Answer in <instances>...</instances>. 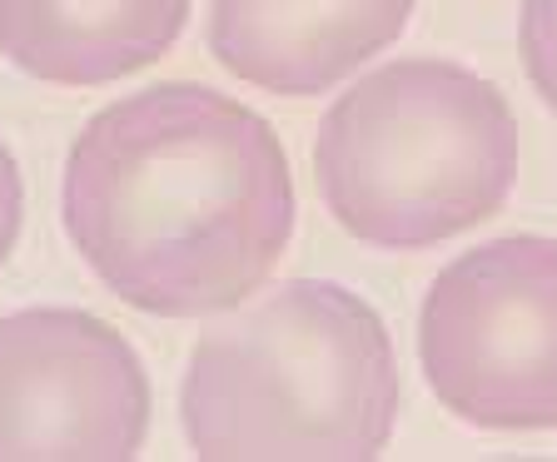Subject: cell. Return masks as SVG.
I'll return each instance as SVG.
<instances>
[{"label": "cell", "mask_w": 557, "mask_h": 462, "mask_svg": "<svg viewBox=\"0 0 557 462\" xmlns=\"http://www.w3.org/2000/svg\"><path fill=\"white\" fill-rule=\"evenodd\" d=\"M65 234L104 289L139 313L239 309L294 234L284 145L269 120L220 90H139L70 145Z\"/></svg>", "instance_id": "6da1fadb"}, {"label": "cell", "mask_w": 557, "mask_h": 462, "mask_svg": "<svg viewBox=\"0 0 557 462\" xmlns=\"http://www.w3.org/2000/svg\"><path fill=\"white\" fill-rule=\"evenodd\" d=\"M199 458H373L398 417V363L359 294L294 278L189 353L180 388Z\"/></svg>", "instance_id": "7a4b0ae2"}, {"label": "cell", "mask_w": 557, "mask_h": 462, "mask_svg": "<svg viewBox=\"0 0 557 462\" xmlns=\"http://www.w3.org/2000/svg\"><path fill=\"white\" fill-rule=\"evenodd\" d=\"M313 170L354 239L429 249L503 209L518 179V120L473 70L398 60L334 100Z\"/></svg>", "instance_id": "3957f363"}, {"label": "cell", "mask_w": 557, "mask_h": 462, "mask_svg": "<svg viewBox=\"0 0 557 462\" xmlns=\"http://www.w3.org/2000/svg\"><path fill=\"white\" fill-rule=\"evenodd\" d=\"M418 359L463 423L557 428V244L512 234L453 259L418 313Z\"/></svg>", "instance_id": "277c9868"}, {"label": "cell", "mask_w": 557, "mask_h": 462, "mask_svg": "<svg viewBox=\"0 0 557 462\" xmlns=\"http://www.w3.org/2000/svg\"><path fill=\"white\" fill-rule=\"evenodd\" d=\"M150 378L125 334L81 309L0 319V458H135Z\"/></svg>", "instance_id": "5b68a950"}, {"label": "cell", "mask_w": 557, "mask_h": 462, "mask_svg": "<svg viewBox=\"0 0 557 462\" xmlns=\"http://www.w3.org/2000/svg\"><path fill=\"white\" fill-rule=\"evenodd\" d=\"M413 0H214L209 50L244 85L319 95L404 35Z\"/></svg>", "instance_id": "8992f818"}, {"label": "cell", "mask_w": 557, "mask_h": 462, "mask_svg": "<svg viewBox=\"0 0 557 462\" xmlns=\"http://www.w3.org/2000/svg\"><path fill=\"white\" fill-rule=\"evenodd\" d=\"M189 0H0V55L50 85H110L180 40Z\"/></svg>", "instance_id": "52a82bcc"}, {"label": "cell", "mask_w": 557, "mask_h": 462, "mask_svg": "<svg viewBox=\"0 0 557 462\" xmlns=\"http://www.w3.org/2000/svg\"><path fill=\"white\" fill-rule=\"evenodd\" d=\"M522 65L547 110L557 115V0H528L522 5Z\"/></svg>", "instance_id": "ba28073f"}, {"label": "cell", "mask_w": 557, "mask_h": 462, "mask_svg": "<svg viewBox=\"0 0 557 462\" xmlns=\"http://www.w3.org/2000/svg\"><path fill=\"white\" fill-rule=\"evenodd\" d=\"M21 214H25V195H21V170H15L11 150L0 145V264L11 259L15 239H21Z\"/></svg>", "instance_id": "9c48e42d"}]
</instances>
